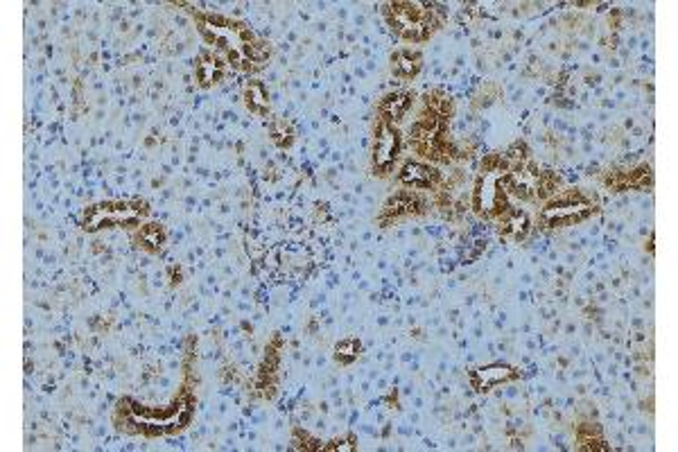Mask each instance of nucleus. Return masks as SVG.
I'll return each mask as SVG.
<instances>
[{
    "mask_svg": "<svg viewBox=\"0 0 678 452\" xmlns=\"http://www.w3.org/2000/svg\"><path fill=\"white\" fill-rule=\"evenodd\" d=\"M244 102H246V109L254 114H265L267 111V89L262 81H249L246 89H244Z\"/></svg>",
    "mask_w": 678,
    "mask_h": 452,
    "instance_id": "7",
    "label": "nucleus"
},
{
    "mask_svg": "<svg viewBox=\"0 0 678 452\" xmlns=\"http://www.w3.org/2000/svg\"><path fill=\"white\" fill-rule=\"evenodd\" d=\"M195 73H197V79L201 81L204 86L215 84V81L222 79V68L217 66V61H215L213 57L199 59V64H197V68H195Z\"/></svg>",
    "mask_w": 678,
    "mask_h": 452,
    "instance_id": "8",
    "label": "nucleus"
},
{
    "mask_svg": "<svg viewBox=\"0 0 678 452\" xmlns=\"http://www.w3.org/2000/svg\"><path fill=\"white\" fill-rule=\"evenodd\" d=\"M400 181L405 186H412V188H434L444 181V176H441L439 170L430 168V166H423V163H405V168L400 170Z\"/></svg>",
    "mask_w": 678,
    "mask_h": 452,
    "instance_id": "2",
    "label": "nucleus"
},
{
    "mask_svg": "<svg viewBox=\"0 0 678 452\" xmlns=\"http://www.w3.org/2000/svg\"><path fill=\"white\" fill-rule=\"evenodd\" d=\"M392 71L396 77L412 79L421 71V54L412 50H398L392 54Z\"/></svg>",
    "mask_w": 678,
    "mask_h": 452,
    "instance_id": "4",
    "label": "nucleus"
},
{
    "mask_svg": "<svg viewBox=\"0 0 678 452\" xmlns=\"http://www.w3.org/2000/svg\"><path fill=\"white\" fill-rule=\"evenodd\" d=\"M497 98V89L493 86V84H487V86H482V91L475 95V106L479 109V106H489V104H493V100Z\"/></svg>",
    "mask_w": 678,
    "mask_h": 452,
    "instance_id": "11",
    "label": "nucleus"
},
{
    "mask_svg": "<svg viewBox=\"0 0 678 452\" xmlns=\"http://www.w3.org/2000/svg\"><path fill=\"white\" fill-rule=\"evenodd\" d=\"M163 240H165V231L156 222L143 224L141 231H138V236H136L138 246H143L145 251H151V253L159 251V246L163 244Z\"/></svg>",
    "mask_w": 678,
    "mask_h": 452,
    "instance_id": "6",
    "label": "nucleus"
},
{
    "mask_svg": "<svg viewBox=\"0 0 678 452\" xmlns=\"http://www.w3.org/2000/svg\"><path fill=\"white\" fill-rule=\"evenodd\" d=\"M271 141L279 145V147H289L294 141V134L289 129V125L285 120H279L276 125L271 127Z\"/></svg>",
    "mask_w": 678,
    "mask_h": 452,
    "instance_id": "10",
    "label": "nucleus"
},
{
    "mask_svg": "<svg viewBox=\"0 0 678 452\" xmlns=\"http://www.w3.org/2000/svg\"><path fill=\"white\" fill-rule=\"evenodd\" d=\"M412 104H414L412 93H394V95H387L380 104V109L384 114V120H400L409 111Z\"/></svg>",
    "mask_w": 678,
    "mask_h": 452,
    "instance_id": "5",
    "label": "nucleus"
},
{
    "mask_svg": "<svg viewBox=\"0 0 678 452\" xmlns=\"http://www.w3.org/2000/svg\"><path fill=\"white\" fill-rule=\"evenodd\" d=\"M179 283H181V271L172 267V285H179Z\"/></svg>",
    "mask_w": 678,
    "mask_h": 452,
    "instance_id": "12",
    "label": "nucleus"
},
{
    "mask_svg": "<svg viewBox=\"0 0 678 452\" xmlns=\"http://www.w3.org/2000/svg\"><path fill=\"white\" fill-rule=\"evenodd\" d=\"M400 154V134L389 120L380 118L373 136V174L387 176L392 174L396 159Z\"/></svg>",
    "mask_w": 678,
    "mask_h": 452,
    "instance_id": "1",
    "label": "nucleus"
},
{
    "mask_svg": "<svg viewBox=\"0 0 678 452\" xmlns=\"http://www.w3.org/2000/svg\"><path fill=\"white\" fill-rule=\"evenodd\" d=\"M516 376H518L516 368H511L507 364H489V366H482L479 371H475L473 380L477 385V391H487V387H493L497 382L514 380Z\"/></svg>",
    "mask_w": 678,
    "mask_h": 452,
    "instance_id": "3",
    "label": "nucleus"
},
{
    "mask_svg": "<svg viewBox=\"0 0 678 452\" xmlns=\"http://www.w3.org/2000/svg\"><path fill=\"white\" fill-rule=\"evenodd\" d=\"M359 351H362V346H359L357 339H344L335 346V360L342 364H351L359 355Z\"/></svg>",
    "mask_w": 678,
    "mask_h": 452,
    "instance_id": "9",
    "label": "nucleus"
}]
</instances>
